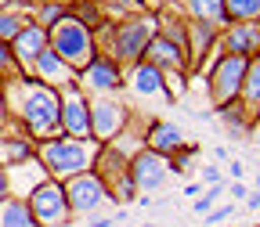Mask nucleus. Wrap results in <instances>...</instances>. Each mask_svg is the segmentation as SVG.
<instances>
[{
    "instance_id": "obj_36",
    "label": "nucleus",
    "mask_w": 260,
    "mask_h": 227,
    "mask_svg": "<svg viewBox=\"0 0 260 227\" xmlns=\"http://www.w3.org/2000/svg\"><path fill=\"white\" fill-rule=\"evenodd\" d=\"M8 123V105H4V87H0V126Z\"/></svg>"
},
{
    "instance_id": "obj_27",
    "label": "nucleus",
    "mask_w": 260,
    "mask_h": 227,
    "mask_svg": "<svg viewBox=\"0 0 260 227\" xmlns=\"http://www.w3.org/2000/svg\"><path fill=\"white\" fill-rule=\"evenodd\" d=\"M195 155H199V144H181L167 162H170V173H188L191 170V162H195Z\"/></svg>"
},
{
    "instance_id": "obj_7",
    "label": "nucleus",
    "mask_w": 260,
    "mask_h": 227,
    "mask_svg": "<svg viewBox=\"0 0 260 227\" xmlns=\"http://www.w3.org/2000/svg\"><path fill=\"white\" fill-rule=\"evenodd\" d=\"M61 187H65V202H69V213H73V216H90V213L102 209L105 202H112V195H109L105 180L98 177L94 170L69 177Z\"/></svg>"
},
{
    "instance_id": "obj_16",
    "label": "nucleus",
    "mask_w": 260,
    "mask_h": 227,
    "mask_svg": "<svg viewBox=\"0 0 260 227\" xmlns=\"http://www.w3.org/2000/svg\"><path fill=\"white\" fill-rule=\"evenodd\" d=\"M32 80H40V83H47V87H54V90H61V87H69L73 80H76V72L65 65L51 47H44L40 54H37V61H32V72H29Z\"/></svg>"
},
{
    "instance_id": "obj_21",
    "label": "nucleus",
    "mask_w": 260,
    "mask_h": 227,
    "mask_svg": "<svg viewBox=\"0 0 260 227\" xmlns=\"http://www.w3.org/2000/svg\"><path fill=\"white\" fill-rule=\"evenodd\" d=\"M184 4H188L191 22H206V25H217V29H224V25H228L224 0H184Z\"/></svg>"
},
{
    "instance_id": "obj_32",
    "label": "nucleus",
    "mask_w": 260,
    "mask_h": 227,
    "mask_svg": "<svg viewBox=\"0 0 260 227\" xmlns=\"http://www.w3.org/2000/svg\"><path fill=\"white\" fill-rule=\"evenodd\" d=\"M4 199H11V180H8V170L0 166V202Z\"/></svg>"
},
{
    "instance_id": "obj_22",
    "label": "nucleus",
    "mask_w": 260,
    "mask_h": 227,
    "mask_svg": "<svg viewBox=\"0 0 260 227\" xmlns=\"http://www.w3.org/2000/svg\"><path fill=\"white\" fill-rule=\"evenodd\" d=\"M0 227H37V220H32L29 213V202L25 199H4L0 202Z\"/></svg>"
},
{
    "instance_id": "obj_14",
    "label": "nucleus",
    "mask_w": 260,
    "mask_h": 227,
    "mask_svg": "<svg viewBox=\"0 0 260 227\" xmlns=\"http://www.w3.org/2000/svg\"><path fill=\"white\" fill-rule=\"evenodd\" d=\"M47 47V29L44 25H25L18 36L11 40V58H15V69L22 72V76H29L32 72V61H37V54Z\"/></svg>"
},
{
    "instance_id": "obj_40",
    "label": "nucleus",
    "mask_w": 260,
    "mask_h": 227,
    "mask_svg": "<svg viewBox=\"0 0 260 227\" xmlns=\"http://www.w3.org/2000/svg\"><path fill=\"white\" fill-rule=\"evenodd\" d=\"M256 126H260V112H256Z\"/></svg>"
},
{
    "instance_id": "obj_18",
    "label": "nucleus",
    "mask_w": 260,
    "mask_h": 227,
    "mask_svg": "<svg viewBox=\"0 0 260 227\" xmlns=\"http://www.w3.org/2000/svg\"><path fill=\"white\" fill-rule=\"evenodd\" d=\"M217 40H220V29H217V25L188 22V51H184V54H188V72H191V69H199L206 54H213Z\"/></svg>"
},
{
    "instance_id": "obj_37",
    "label": "nucleus",
    "mask_w": 260,
    "mask_h": 227,
    "mask_svg": "<svg viewBox=\"0 0 260 227\" xmlns=\"http://www.w3.org/2000/svg\"><path fill=\"white\" fill-rule=\"evenodd\" d=\"M232 199H246V187H242V184H239V180H235V184H232Z\"/></svg>"
},
{
    "instance_id": "obj_23",
    "label": "nucleus",
    "mask_w": 260,
    "mask_h": 227,
    "mask_svg": "<svg viewBox=\"0 0 260 227\" xmlns=\"http://www.w3.org/2000/svg\"><path fill=\"white\" fill-rule=\"evenodd\" d=\"M25 25H29V15H25L22 8H15V4H0V40H4V44H11Z\"/></svg>"
},
{
    "instance_id": "obj_12",
    "label": "nucleus",
    "mask_w": 260,
    "mask_h": 227,
    "mask_svg": "<svg viewBox=\"0 0 260 227\" xmlns=\"http://www.w3.org/2000/svg\"><path fill=\"white\" fill-rule=\"evenodd\" d=\"M167 177H170V162L162 155H155L152 148H141L130 159V180H134L138 191H155L167 184Z\"/></svg>"
},
{
    "instance_id": "obj_5",
    "label": "nucleus",
    "mask_w": 260,
    "mask_h": 227,
    "mask_svg": "<svg viewBox=\"0 0 260 227\" xmlns=\"http://www.w3.org/2000/svg\"><path fill=\"white\" fill-rule=\"evenodd\" d=\"M246 69H249V58H239V54H217L213 58V65H210V101L217 108L239 101Z\"/></svg>"
},
{
    "instance_id": "obj_2",
    "label": "nucleus",
    "mask_w": 260,
    "mask_h": 227,
    "mask_svg": "<svg viewBox=\"0 0 260 227\" xmlns=\"http://www.w3.org/2000/svg\"><path fill=\"white\" fill-rule=\"evenodd\" d=\"M98 152H102V144H98L94 137H65V134L47 137V141L37 144V159H40L44 173L51 180H61V184L69 177H76V173L94 170Z\"/></svg>"
},
{
    "instance_id": "obj_28",
    "label": "nucleus",
    "mask_w": 260,
    "mask_h": 227,
    "mask_svg": "<svg viewBox=\"0 0 260 227\" xmlns=\"http://www.w3.org/2000/svg\"><path fill=\"white\" fill-rule=\"evenodd\" d=\"M220 195H224V184H213L210 191H203L199 199H195V206H191V209L199 213V216H206V213H210V209L217 206V199H220Z\"/></svg>"
},
{
    "instance_id": "obj_26",
    "label": "nucleus",
    "mask_w": 260,
    "mask_h": 227,
    "mask_svg": "<svg viewBox=\"0 0 260 227\" xmlns=\"http://www.w3.org/2000/svg\"><path fill=\"white\" fill-rule=\"evenodd\" d=\"M224 15H228V25L253 22V18H260V0H224Z\"/></svg>"
},
{
    "instance_id": "obj_6",
    "label": "nucleus",
    "mask_w": 260,
    "mask_h": 227,
    "mask_svg": "<svg viewBox=\"0 0 260 227\" xmlns=\"http://www.w3.org/2000/svg\"><path fill=\"white\" fill-rule=\"evenodd\" d=\"M25 202H29V213H32V220H37V227H65L73 220L61 180H51V177L40 180L37 187L25 195Z\"/></svg>"
},
{
    "instance_id": "obj_34",
    "label": "nucleus",
    "mask_w": 260,
    "mask_h": 227,
    "mask_svg": "<svg viewBox=\"0 0 260 227\" xmlns=\"http://www.w3.org/2000/svg\"><path fill=\"white\" fill-rule=\"evenodd\" d=\"M116 223V216H98V220H90L87 227H112Z\"/></svg>"
},
{
    "instance_id": "obj_35",
    "label": "nucleus",
    "mask_w": 260,
    "mask_h": 227,
    "mask_svg": "<svg viewBox=\"0 0 260 227\" xmlns=\"http://www.w3.org/2000/svg\"><path fill=\"white\" fill-rule=\"evenodd\" d=\"M246 209H260V191H253V195H246Z\"/></svg>"
},
{
    "instance_id": "obj_24",
    "label": "nucleus",
    "mask_w": 260,
    "mask_h": 227,
    "mask_svg": "<svg viewBox=\"0 0 260 227\" xmlns=\"http://www.w3.org/2000/svg\"><path fill=\"white\" fill-rule=\"evenodd\" d=\"M217 116L224 119V126L232 130L235 137H242L246 130H249V123H253V116L242 108V101H232V105H224V108H217Z\"/></svg>"
},
{
    "instance_id": "obj_25",
    "label": "nucleus",
    "mask_w": 260,
    "mask_h": 227,
    "mask_svg": "<svg viewBox=\"0 0 260 227\" xmlns=\"http://www.w3.org/2000/svg\"><path fill=\"white\" fill-rule=\"evenodd\" d=\"M65 18V4L61 0H37V8H32V25H44V29H51L54 22H61Z\"/></svg>"
},
{
    "instance_id": "obj_13",
    "label": "nucleus",
    "mask_w": 260,
    "mask_h": 227,
    "mask_svg": "<svg viewBox=\"0 0 260 227\" xmlns=\"http://www.w3.org/2000/svg\"><path fill=\"white\" fill-rule=\"evenodd\" d=\"M220 54H239V58H256L260 54V25L253 22H232L220 29Z\"/></svg>"
},
{
    "instance_id": "obj_15",
    "label": "nucleus",
    "mask_w": 260,
    "mask_h": 227,
    "mask_svg": "<svg viewBox=\"0 0 260 227\" xmlns=\"http://www.w3.org/2000/svg\"><path fill=\"white\" fill-rule=\"evenodd\" d=\"M141 61L155 65L159 72H177V76H184V72H188V58H184V51H181V47H174L170 40H162L159 32L148 40V47H145V58H141Z\"/></svg>"
},
{
    "instance_id": "obj_31",
    "label": "nucleus",
    "mask_w": 260,
    "mask_h": 227,
    "mask_svg": "<svg viewBox=\"0 0 260 227\" xmlns=\"http://www.w3.org/2000/svg\"><path fill=\"white\" fill-rule=\"evenodd\" d=\"M203 184H206V187L220 184V170H217V166H203Z\"/></svg>"
},
{
    "instance_id": "obj_30",
    "label": "nucleus",
    "mask_w": 260,
    "mask_h": 227,
    "mask_svg": "<svg viewBox=\"0 0 260 227\" xmlns=\"http://www.w3.org/2000/svg\"><path fill=\"white\" fill-rule=\"evenodd\" d=\"M228 216H232V206H220V209H210V213H206V223L217 227V223H224Z\"/></svg>"
},
{
    "instance_id": "obj_1",
    "label": "nucleus",
    "mask_w": 260,
    "mask_h": 227,
    "mask_svg": "<svg viewBox=\"0 0 260 227\" xmlns=\"http://www.w3.org/2000/svg\"><path fill=\"white\" fill-rule=\"evenodd\" d=\"M4 87V105H8V119L22 123L29 130L32 141H47V137H58L61 134V123H58V108H61V94L32 76H8L0 80Z\"/></svg>"
},
{
    "instance_id": "obj_17",
    "label": "nucleus",
    "mask_w": 260,
    "mask_h": 227,
    "mask_svg": "<svg viewBox=\"0 0 260 227\" xmlns=\"http://www.w3.org/2000/svg\"><path fill=\"white\" fill-rule=\"evenodd\" d=\"M181 144H188V141H184V134H181L177 123H170V119H152V123H148V130H145V148H152V152L162 155V159H170Z\"/></svg>"
},
{
    "instance_id": "obj_4",
    "label": "nucleus",
    "mask_w": 260,
    "mask_h": 227,
    "mask_svg": "<svg viewBox=\"0 0 260 227\" xmlns=\"http://www.w3.org/2000/svg\"><path fill=\"white\" fill-rule=\"evenodd\" d=\"M155 29H159V18L155 15H145V11L119 18L112 25V32H109V51L105 54L116 58L119 65H138L145 58L148 40L155 36Z\"/></svg>"
},
{
    "instance_id": "obj_9",
    "label": "nucleus",
    "mask_w": 260,
    "mask_h": 227,
    "mask_svg": "<svg viewBox=\"0 0 260 227\" xmlns=\"http://www.w3.org/2000/svg\"><path fill=\"white\" fill-rule=\"evenodd\" d=\"M61 108H58V123L65 137H90V97L83 94L80 83L61 87Z\"/></svg>"
},
{
    "instance_id": "obj_8",
    "label": "nucleus",
    "mask_w": 260,
    "mask_h": 227,
    "mask_svg": "<svg viewBox=\"0 0 260 227\" xmlns=\"http://www.w3.org/2000/svg\"><path fill=\"white\" fill-rule=\"evenodd\" d=\"M126 123H130V108L123 101H116L112 94H94L90 97V137L98 144H109Z\"/></svg>"
},
{
    "instance_id": "obj_19",
    "label": "nucleus",
    "mask_w": 260,
    "mask_h": 227,
    "mask_svg": "<svg viewBox=\"0 0 260 227\" xmlns=\"http://www.w3.org/2000/svg\"><path fill=\"white\" fill-rule=\"evenodd\" d=\"M126 87L141 97H167V72H159L148 61H138V65H130V83Z\"/></svg>"
},
{
    "instance_id": "obj_10",
    "label": "nucleus",
    "mask_w": 260,
    "mask_h": 227,
    "mask_svg": "<svg viewBox=\"0 0 260 227\" xmlns=\"http://www.w3.org/2000/svg\"><path fill=\"white\" fill-rule=\"evenodd\" d=\"M76 80H80V87H87V90H94V94H116V90L126 87V80H123V65H119L116 58L102 54V51L90 58V65H87V69H83Z\"/></svg>"
},
{
    "instance_id": "obj_39",
    "label": "nucleus",
    "mask_w": 260,
    "mask_h": 227,
    "mask_svg": "<svg viewBox=\"0 0 260 227\" xmlns=\"http://www.w3.org/2000/svg\"><path fill=\"white\" fill-rule=\"evenodd\" d=\"M141 227H155V223H141Z\"/></svg>"
},
{
    "instance_id": "obj_20",
    "label": "nucleus",
    "mask_w": 260,
    "mask_h": 227,
    "mask_svg": "<svg viewBox=\"0 0 260 227\" xmlns=\"http://www.w3.org/2000/svg\"><path fill=\"white\" fill-rule=\"evenodd\" d=\"M239 101H242V108L256 119V112H260V54L249 58V69H246V80H242Z\"/></svg>"
},
{
    "instance_id": "obj_38",
    "label": "nucleus",
    "mask_w": 260,
    "mask_h": 227,
    "mask_svg": "<svg viewBox=\"0 0 260 227\" xmlns=\"http://www.w3.org/2000/svg\"><path fill=\"white\" fill-rule=\"evenodd\" d=\"M184 195H203V184H184Z\"/></svg>"
},
{
    "instance_id": "obj_33",
    "label": "nucleus",
    "mask_w": 260,
    "mask_h": 227,
    "mask_svg": "<svg viewBox=\"0 0 260 227\" xmlns=\"http://www.w3.org/2000/svg\"><path fill=\"white\" fill-rule=\"evenodd\" d=\"M228 173H232L235 180H242V177H246V166H242V162H232V166H228Z\"/></svg>"
},
{
    "instance_id": "obj_29",
    "label": "nucleus",
    "mask_w": 260,
    "mask_h": 227,
    "mask_svg": "<svg viewBox=\"0 0 260 227\" xmlns=\"http://www.w3.org/2000/svg\"><path fill=\"white\" fill-rule=\"evenodd\" d=\"M18 69H15V58H11V44H4L0 40V80H8V76H15Z\"/></svg>"
},
{
    "instance_id": "obj_3",
    "label": "nucleus",
    "mask_w": 260,
    "mask_h": 227,
    "mask_svg": "<svg viewBox=\"0 0 260 227\" xmlns=\"http://www.w3.org/2000/svg\"><path fill=\"white\" fill-rule=\"evenodd\" d=\"M47 47L69 65V69L80 76L87 65H90V58L98 54V40H94V29H87L83 22H76L73 15H65L61 22H54L51 29H47Z\"/></svg>"
},
{
    "instance_id": "obj_11",
    "label": "nucleus",
    "mask_w": 260,
    "mask_h": 227,
    "mask_svg": "<svg viewBox=\"0 0 260 227\" xmlns=\"http://www.w3.org/2000/svg\"><path fill=\"white\" fill-rule=\"evenodd\" d=\"M37 159V141L29 137V130L15 119H8L4 126H0V166L11 170L18 166V162H29Z\"/></svg>"
}]
</instances>
